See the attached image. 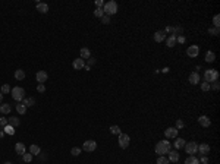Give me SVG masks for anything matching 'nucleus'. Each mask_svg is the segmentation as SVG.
Returning <instances> with one entry per match:
<instances>
[{
  "instance_id": "obj_37",
  "label": "nucleus",
  "mask_w": 220,
  "mask_h": 164,
  "mask_svg": "<svg viewBox=\"0 0 220 164\" xmlns=\"http://www.w3.org/2000/svg\"><path fill=\"white\" fill-rule=\"evenodd\" d=\"M0 92H2V94H9V92H11V87H9L8 84L2 85V89H0Z\"/></svg>"
},
{
  "instance_id": "obj_15",
  "label": "nucleus",
  "mask_w": 220,
  "mask_h": 164,
  "mask_svg": "<svg viewBox=\"0 0 220 164\" xmlns=\"http://www.w3.org/2000/svg\"><path fill=\"white\" fill-rule=\"evenodd\" d=\"M175 139H176V141H175V144H173V146H175V149H176V151L185 146V144H186V142H185V139H183V138H179V136H176Z\"/></svg>"
},
{
  "instance_id": "obj_4",
  "label": "nucleus",
  "mask_w": 220,
  "mask_h": 164,
  "mask_svg": "<svg viewBox=\"0 0 220 164\" xmlns=\"http://www.w3.org/2000/svg\"><path fill=\"white\" fill-rule=\"evenodd\" d=\"M11 94H12V98L16 101H22L25 98V89L22 87H13L11 89Z\"/></svg>"
},
{
  "instance_id": "obj_12",
  "label": "nucleus",
  "mask_w": 220,
  "mask_h": 164,
  "mask_svg": "<svg viewBox=\"0 0 220 164\" xmlns=\"http://www.w3.org/2000/svg\"><path fill=\"white\" fill-rule=\"evenodd\" d=\"M153 38H154L156 43H161V41L166 40V32L164 31H156L154 35H153Z\"/></svg>"
},
{
  "instance_id": "obj_43",
  "label": "nucleus",
  "mask_w": 220,
  "mask_h": 164,
  "mask_svg": "<svg viewBox=\"0 0 220 164\" xmlns=\"http://www.w3.org/2000/svg\"><path fill=\"white\" fill-rule=\"evenodd\" d=\"M37 91H38V92H44V91H46V87H44V84H38V87H37Z\"/></svg>"
},
{
  "instance_id": "obj_49",
  "label": "nucleus",
  "mask_w": 220,
  "mask_h": 164,
  "mask_svg": "<svg viewBox=\"0 0 220 164\" xmlns=\"http://www.w3.org/2000/svg\"><path fill=\"white\" fill-rule=\"evenodd\" d=\"M173 31V27H167L166 30H164V32H172Z\"/></svg>"
},
{
  "instance_id": "obj_9",
  "label": "nucleus",
  "mask_w": 220,
  "mask_h": 164,
  "mask_svg": "<svg viewBox=\"0 0 220 164\" xmlns=\"http://www.w3.org/2000/svg\"><path fill=\"white\" fill-rule=\"evenodd\" d=\"M164 136H166L167 139H175V138L178 136V129H176L175 126L167 127V129L164 130Z\"/></svg>"
},
{
  "instance_id": "obj_2",
  "label": "nucleus",
  "mask_w": 220,
  "mask_h": 164,
  "mask_svg": "<svg viewBox=\"0 0 220 164\" xmlns=\"http://www.w3.org/2000/svg\"><path fill=\"white\" fill-rule=\"evenodd\" d=\"M103 12H104V15H107V16H112V15L118 13V3L115 2V0H110V2L104 3Z\"/></svg>"
},
{
  "instance_id": "obj_40",
  "label": "nucleus",
  "mask_w": 220,
  "mask_h": 164,
  "mask_svg": "<svg viewBox=\"0 0 220 164\" xmlns=\"http://www.w3.org/2000/svg\"><path fill=\"white\" fill-rule=\"evenodd\" d=\"M219 22H220V16H219V15H216V16L213 18V25H214L216 28H219V25H220Z\"/></svg>"
},
{
  "instance_id": "obj_16",
  "label": "nucleus",
  "mask_w": 220,
  "mask_h": 164,
  "mask_svg": "<svg viewBox=\"0 0 220 164\" xmlns=\"http://www.w3.org/2000/svg\"><path fill=\"white\" fill-rule=\"evenodd\" d=\"M167 155H169V157H167V158H169V161H172V163H178V161H179V152H178L176 149H175V151H172V149H170Z\"/></svg>"
},
{
  "instance_id": "obj_21",
  "label": "nucleus",
  "mask_w": 220,
  "mask_h": 164,
  "mask_svg": "<svg viewBox=\"0 0 220 164\" xmlns=\"http://www.w3.org/2000/svg\"><path fill=\"white\" fill-rule=\"evenodd\" d=\"M15 151H16L19 155H24V154L27 152V148H25V145H24L22 142H18V144L15 145Z\"/></svg>"
},
{
  "instance_id": "obj_10",
  "label": "nucleus",
  "mask_w": 220,
  "mask_h": 164,
  "mask_svg": "<svg viewBox=\"0 0 220 164\" xmlns=\"http://www.w3.org/2000/svg\"><path fill=\"white\" fill-rule=\"evenodd\" d=\"M47 78H49V75H47V72H44V70H38V72L35 73V79H37V82H40V84L47 82Z\"/></svg>"
},
{
  "instance_id": "obj_47",
  "label": "nucleus",
  "mask_w": 220,
  "mask_h": 164,
  "mask_svg": "<svg viewBox=\"0 0 220 164\" xmlns=\"http://www.w3.org/2000/svg\"><path fill=\"white\" fill-rule=\"evenodd\" d=\"M208 163V158H207V155H204L202 158H201V161H200V164H207Z\"/></svg>"
},
{
  "instance_id": "obj_11",
  "label": "nucleus",
  "mask_w": 220,
  "mask_h": 164,
  "mask_svg": "<svg viewBox=\"0 0 220 164\" xmlns=\"http://www.w3.org/2000/svg\"><path fill=\"white\" fill-rule=\"evenodd\" d=\"M84 66H85V60H82L81 57H79V59H75V60L72 62V68H73L75 70H82Z\"/></svg>"
},
{
  "instance_id": "obj_44",
  "label": "nucleus",
  "mask_w": 220,
  "mask_h": 164,
  "mask_svg": "<svg viewBox=\"0 0 220 164\" xmlns=\"http://www.w3.org/2000/svg\"><path fill=\"white\" fill-rule=\"evenodd\" d=\"M175 127H176L178 130L182 129V127H183V122H182V120H176V126H175Z\"/></svg>"
},
{
  "instance_id": "obj_38",
  "label": "nucleus",
  "mask_w": 220,
  "mask_h": 164,
  "mask_svg": "<svg viewBox=\"0 0 220 164\" xmlns=\"http://www.w3.org/2000/svg\"><path fill=\"white\" fill-rule=\"evenodd\" d=\"M210 88H211V85H210L208 82H201V89H202L204 92L210 91Z\"/></svg>"
},
{
  "instance_id": "obj_19",
  "label": "nucleus",
  "mask_w": 220,
  "mask_h": 164,
  "mask_svg": "<svg viewBox=\"0 0 220 164\" xmlns=\"http://www.w3.org/2000/svg\"><path fill=\"white\" fill-rule=\"evenodd\" d=\"M11 111H12V107H11L8 103L0 104V113H2V114H9Z\"/></svg>"
},
{
  "instance_id": "obj_14",
  "label": "nucleus",
  "mask_w": 220,
  "mask_h": 164,
  "mask_svg": "<svg viewBox=\"0 0 220 164\" xmlns=\"http://www.w3.org/2000/svg\"><path fill=\"white\" fill-rule=\"evenodd\" d=\"M188 82H189V84H192V85L200 84V75H198L197 72H192V73L189 75V78H188Z\"/></svg>"
},
{
  "instance_id": "obj_22",
  "label": "nucleus",
  "mask_w": 220,
  "mask_h": 164,
  "mask_svg": "<svg viewBox=\"0 0 220 164\" xmlns=\"http://www.w3.org/2000/svg\"><path fill=\"white\" fill-rule=\"evenodd\" d=\"M175 44H176V37L175 35H169V37H166V46L167 47H175Z\"/></svg>"
},
{
  "instance_id": "obj_1",
  "label": "nucleus",
  "mask_w": 220,
  "mask_h": 164,
  "mask_svg": "<svg viewBox=\"0 0 220 164\" xmlns=\"http://www.w3.org/2000/svg\"><path fill=\"white\" fill-rule=\"evenodd\" d=\"M170 149H172V144L169 141H164V139L160 141V142H157L156 146H154V151L159 155H166V154H169Z\"/></svg>"
},
{
  "instance_id": "obj_25",
  "label": "nucleus",
  "mask_w": 220,
  "mask_h": 164,
  "mask_svg": "<svg viewBox=\"0 0 220 164\" xmlns=\"http://www.w3.org/2000/svg\"><path fill=\"white\" fill-rule=\"evenodd\" d=\"M24 106L28 108V107H32V106H35V100L32 98V97H27V98H24Z\"/></svg>"
},
{
  "instance_id": "obj_50",
  "label": "nucleus",
  "mask_w": 220,
  "mask_h": 164,
  "mask_svg": "<svg viewBox=\"0 0 220 164\" xmlns=\"http://www.w3.org/2000/svg\"><path fill=\"white\" fill-rule=\"evenodd\" d=\"M2 101H3V94L0 92V104H2Z\"/></svg>"
},
{
  "instance_id": "obj_33",
  "label": "nucleus",
  "mask_w": 220,
  "mask_h": 164,
  "mask_svg": "<svg viewBox=\"0 0 220 164\" xmlns=\"http://www.w3.org/2000/svg\"><path fill=\"white\" fill-rule=\"evenodd\" d=\"M3 129H5V133H8V135H15V127H13V126L8 125V126H5Z\"/></svg>"
},
{
  "instance_id": "obj_20",
  "label": "nucleus",
  "mask_w": 220,
  "mask_h": 164,
  "mask_svg": "<svg viewBox=\"0 0 220 164\" xmlns=\"http://www.w3.org/2000/svg\"><path fill=\"white\" fill-rule=\"evenodd\" d=\"M79 54H81V59H82V60H85V59H90V57H91V51H90V49H88V47H82Z\"/></svg>"
},
{
  "instance_id": "obj_17",
  "label": "nucleus",
  "mask_w": 220,
  "mask_h": 164,
  "mask_svg": "<svg viewBox=\"0 0 220 164\" xmlns=\"http://www.w3.org/2000/svg\"><path fill=\"white\" fill-rule=\"evenodd\" d=\"M35 5H37V11H38L40 13H47V12H49V5H47V3L37 2Z\"/></svg>"
},
{
  "instance_id": "obj_23",
  "label": "nucleus",
  "mask_w": 220,
  "mask_h": 164,
  "mask_svg": "<svg viewBox=\"0 0 220 164\" xmlns=\"http://www.w3.org/2000/svg\"><path fill=\"white\" fill-rule=\"evenodd\" d=\"M30 152H31L32 155H40V154H41V148H40L38 145L32 144V145L30 146Z\"/></svg>"
},
{
  "instance_id": "obj_34",
  "label": "nucleus",
  "mask_w": 220,
  "mask_h": 164,
  "mask_svg": "<svg viewBox=\"0 0 220 164\" xmlns=\"http://www.w3.org/2000/svg\"><path fill=\"white\" fill-rule=\"evenodd\" d=\"M208 34H210V35H214V37H217V35L220 34V31H219V28H216V27H211V28H208Z\"/></svg>"
},
{
  "instance_id": "obj_42",
  "label": "nucleus",
  "mask_w": 220,
  "mask_h": 164,
  "mask_svg": "<svg viewBox=\"0 0 220 164\" xmlns=\"http://www.w3.org/2000/svg\"><path fill=\"white\" fill-rule=\"evenodd\" d=\"M92 65H95V59H94V57H90V59L87 60V66H90V68H91Z\"/></svg>"
},
{
  "instance_id": "obj_3",
  "label": "nucleus",
  "mask_w": 220,
  "mask_h": 164,
  "mask_svg": "<svg viewBox=\"0 0 220 164\" xmlns=\"http://www.w3.org/2000/svg\"><path fill=\"white\" fill-rule=\"evenodd\" d=\"M217 78H219V72L216 69H207L204 72V82H208L210 85H211V82L217 81Z\"/></svg>"
},
{
  "instance_id": "obj_45",
  "label": "nucleus",
  "mask_w": 220,
  "mask_h": 164,
  "mask_svg": "<svg viewBox=\"0 0 220 164\" xmlns=\"http://www.w3.org/2000/svg\"><path fill=\"white\" fill-rule=\"evenodd\" d=\"M95 6H97V8H100V9H103L104 2H103V0H97V2H95Z\"/></svg>"
},
{
  "instance_id": "obj_8",
  "label": "nucleus",
  "mask_w": 220,
  "mask_h": 164,
  "mask_svg": "<svg viewBox=\"0 0 220 164\" xmlns=\"http://www.w3.org/2000/svg\"><path fill=\"white\" fill-rule=\"evenodd\" d=\"M186 54H188L189 57L195 59V57L200 54V47H198L197 44H192V46H189V47L186 49Z\"/></svg>"
},
{
  "instance_id": "obj_6",
  "label": "nucleus",
  "mask_w": 220,
  "mask_h": 164,
  "mask_svg": "<svg viewBox=\"0 0 220 164\" xmlns=\"http://www.w3.org/2000/svg\"><path fill=\"white\" fill-rule=\"evenodd\" d=\"M95 148H97V142H95V141H92V139L85 141V142H84V145H82V149H84L85 152H94V151H95Z\"/></svg>"
},
{
  "instance_id": "obj_29",
  "label": "nucleus",
  "mask_w": 220,
  "mask_h": 164,
  "mask_svg": "<svg viewBox=\"0 0 220 164\" xmlns=\"http://www.w3.org/2000/svg\"><path fill=\"white\" fill-rule=\"evenodd\" d=\"M185 164H200V160H198L195 155H189V157L185 160Z\"/></svg>"
},
{
  "instance_id": "obj_48",
  "label": "nucleus",
  "mask_w": 220,
  "mask_h": 164,
  "mask_svg": "<svg viewBox=\"0 0 220 164\" xmlns=\"http://www.w3.org/2000/svg\"><path fill=\"white\" fill-rule=\"evenodd\" d=\"M213 89H214V91H219V82H217V81L213 82Z\"/></svg>"
},
{
  "instance_id": "obj_18",
  "label": "nucleus",
  "mask_w": 220,
  "mask_h": 164,
  "mask_svg": "<svg viewBox=\"0 0 220 164\" xmlns=\"http://www.w3.org/2000/svg\"><path fill=\"white\" fill-rule=\"evenodd\" d=\"M198 123H200L202 127H208V126L211 125V122H210V119H208L207 116H200V117H198Z\"/></svg>"
},
{
  "instance_id": "obj_5",
  "label": "nucleus",
  "mask_w": 220,
  "mask_h": 164,
  "mask_svg": "<svg viewBox=\"0 0 220 164\" xmlns=\"http://www.w3.org/2000/svg\"><path fill=\"white\" fill-rule=\"evenodd\" d=\"M129 142H131V138H129V135H128V133H121V135H119V138H118V144H119V146H121L122 149L128 148V146H129Z\"/></svg>"
},
{
  "instance_id": "obj_7",
  "label": "nucleus",
  "mask_w": 220,
  "mask_h": 164,
  "mask_svg": "<svg viewBox=\"0 0 220 164\" xmlns=\"http://www.w3.org/2000/svg\"><path fill=\"white\" fill-rule=\"evenodd\" d=\"M185 151H186V154H189V155H194V154H197L198 152V144L197 142H188V144H185Z\"/></svg>"
},
{
  "instance_id": "obj_35",
  "label": "nucleus",
  "mask_w": 220,
  "mask_h": 164,
  "mask_svg": "<svg viewBox=\"0 0 220 164\" xmlns=\"http://www.w3.org/2000/svg\"><path fill=\"white\" fill-rule=\"evenodd\" d=\"M81 152H82V149H81V148H78V146H73V148L71 149V154H72L73 157H78Z\"/></svg>"
},
{
  "instance_id": "obj_36",
  "label": "nucleus",
  "mask_w": 220,
  "mask_h": 164,
  "mask_svg": "<svg viewBox=\"0 0 220 164\" xmlns=\"http://www.w3.org/2000/svg\"><path fill=\"white\" fill-rule=\"evenodd\" d=\"M22 158H24L25 163H31V161H32V154H31V152H25V154L22 155Z\"/></svg>"
},
{
  "instance_id": "obj_39",
  "label": "nucleus",
  "mask_w": 220,
  "mask_h": 164,
  "mask_svg": "<svg viewBox=\"0 0 220 164\" xmlns=\"http://www.w3.org/2000/svg\"><path fill=\"white\" fill-rule=\"evenodd\" d=\"M8 125H9V122H8L6 117H0V127H5V126H8Z\"/></svg>"
},
{
  "instance_id": "obj_13",
  "label": "nucleus",
  "mask_w": 220,
  "mask_h": 164,
  "mask_svg": "<svg viewBox=\"0 0 220 164\" xmlns=\"http://www.w3.org/2000/svg\"><path fill=\"white\" fill-rule=\"evenodd\" d=\"M210 149H211V148H210L208 144H200V145H198V152H200L201 155H207V154L210 152Z\"/></svg>"
},
{
  "instance_id": "obj_27",
  "label": "nucleus",
  "mask_w": 220,
  "mask_h": 164,
  "mask_svg": "<svg viewBox=\"0 0 220 164\" xmlns=\"http://www.w3.org/2000/svg\"><path fill=\"white\" fill-rule=\"evenodd\" d=\"M214 60H216V54L213 51H207L205 53V62L207 63H213Z\"/></svg>"
},
{
  "instance_id": "obj_24",
  "label": "nucleus",
  "mask_w": 220,
  "mask_h": 164,
  "mask_svg": "<svg viewBox=\"0 0 220 164\" xmlns=\"http://www.w3.org/2000/svg\"><path fill=\"white\" fill-rule=\"evenodd\" d=\"M24 78H25V70L16 69V70H15V79H16V81H22Z\"/></svg>"
},
{
  "instance_id": "obj_51",
  "label": "nucleus",
  "mask_w": 220,
  "mask_h": 164,
  "mask_svg": "<svg viewBox=\"0 0 220 164\" xmlns=\"http://www.w3.org/2000/svg\"><path fill=\"white\" fill-rule=\"evenodd\" d=\"M5 164H12V163H9V161H6V163H5Z\"/></svg>"
},
{
  "instance_id": "obj_41",
  "label": "nucleus",
  "mask_w": 220,
  "mask_h": 164,
  "mask_svg": "<svg viewBox=\"0 0 220 164\" xmlns=\"http://www.w3.org/2000/svg\"><path fill=\"white\" fill-rule=\"evenodd\" d=\"M101 24H104V25H107V24H110V16H107V15H104V16L101 18Z\"/></svg>"
},
{
  "instance_id": "obj_30",
  "label": "nucleus",
  "mask_w": 220,
  "mask_h": 164,
  "mask_svg": "<svg viewBox=\"0 0 220 164\" xmlns=\"http://www.w3.org/2000/svg\"><path fill=\"white\" fill-rule=\"evenodd\" d=\"M156 164H170V161H169V158H167L166 155H159Z\"/></svg>"
},
{
  "instance_id": "obj_26",
  "label": "nucleus",
  "mask_w": 220,
  "mask_h": 164,
  "mask_svg": "<svg viewBox=\"0 0 220 164\" xmlns=\"http://www.w3.org/2000/svg\"><path fill=\"white\" fill-rule=\"evenodd\" d=\"M109 130H110V133H113V135H118V136H119V135L122 133V132H121V127H119L118 125H112V126L109 127Z\"/></svg>"
},
{
  "instance_id": "obj_46",
  "label": "nucleus",
  "mask_w": 220,
  "mask_h": 164,
  "mask_svg": "<svg viewBox=\"0 0 220 164\" xmlns=\"http://www.w3.org/2000/svg\"><path fill=\"white\" fill-rule=\"evenodd\" d=\"M176 41L182 44V43H185V37H183V35H179V37H176Z\"/></svg>"
},
{
  "instance_id": "obj_31",
  "label": "nucleus",
  "mask_w": 220,
  "mask_h": 164,
  "mask_svg": "<svg viewBox=\"0 0 220 164\" xmlns=\"http://www.w3.org/2000/svg\"><path fill=\"white\" fill-rule=\"evenodd\" d=\"M16 111H18L19 114H25V113H27V107L24 106V103H18V104H16Z\"/></svg>"
},
{
  "instance_id": "obj_32",
  "label": "nucleus",
  "mask_w": 220,
  "mask_h": 164,
  "mask_svg": "<svg viewBox=\"0 0 220 164\" xmlns=\"http://www.w3.org/2000/svg\"><path fill=\"white\" fill-rule=\"evenodd\" d=\"M94 16L101 19V18L104 16V12H103V9H100V8H95V9H94Z\"/></svg>"
},
{
  "instance_id": "obj_28",
  "label": "nucleus",
  "mask_w": 220,
  "mask_h": 164,
  "mask_svg": "<svg viewBox=\"0 0 220 164\" xmlns=\"http://www.w3.org/2000/svg\"><path fill=\"white\" fill-rule=\"evenodd\" d=\"M8 122H9V125H11V126H13V127H16V126H19V125H21V120H19L18 117H13V116H12V117H9V119H8Z\"/></svg>"
}]
</instances>
